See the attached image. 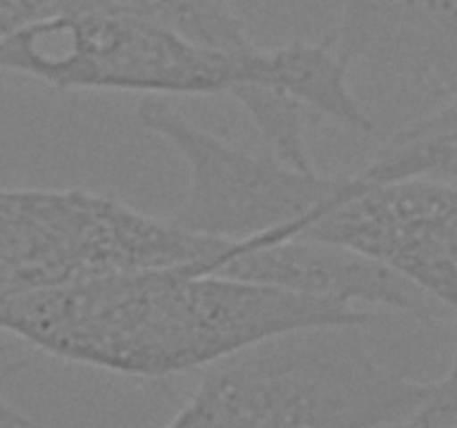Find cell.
<instances>
[{
	"label": "cell",
	"instance_id": "6da1fadb",
	"mask_svg": "<svg viewBox=\"0 0 457 428\" xmlns=\"http://www.w3.org/2000/svg\"><path fill=\"white\" fill-rule=\"evenodd\" d=\"M0 71L67 92L228 96L253 119L270 154L299 168L312 165L311 116L353 132L375 129L353 89V71L328 40L219 47L145 18L71 16L4 38Z\"/></svg>",
	"mask_w": 457,
	"mask_h": 428
},
{
	"label": "cell",
	"instance_id": "7a4b0ae2",
	"mask_svg": "<svg viewBox=\"0 0 457 428\" xmlns=\"http://www.w3.org/2000/svg\"><path fill=\"white\" fill-rule=\"evenodd\" d=\"M373 319L348 303L204 266L110 272L0 303V333L71 364L143 379L204 373L293 330Z\"/></svg>",
	"mask_w": 457,
	"mask_h": 428
},
{
	"label": "cell",
	"instance_id": "3957f363",
	"mask_svg": "<svg viewBox=\"0 0 457 428\" xmlns=\"http://www.w3.org/2000/svg\"><path fill=\"white\" fill-rule=\"evenodd\" d=\"M245 217L257 235L375 261L457 319V178L321 174L268 156L250 177Z\"/></svg>",
	"mask_w": 457,
	"mask_h": 428
},
{
	"label": "cell",
	"instance_id": "277c9868",
	"mask_svg": "<svg viewBox=\"0 0 457 428\" xmlns=\"http://www.w3.org/2000/svg\"><path fill=\"white\" fill-rule=\"evenodd\" d=\"M361 328L293 330L210 366L163 428L395 426L428 382L386 364Z\"/></svg>",
	"mask_w": 457,
	"mask_h": 428
},
{
	"label": "cell",
	"instance_id": "5b68a950",
	"mask_svg": "<svg viewBox=\"0 0 457 428\" xmlns=\"http://www.w3.org/2000/svg\"><path fill=\"white\" fill-rule=\"evenodd\" d=\"M103 227L96 192L0 185V303L89 275Z\"/></svg>",
	"mask_w": 457,
	"mask_h": 428
},
{
	"label": "cell",
	"instance_id": "8992f818",
	"mask_svg": "<svg viewBox=\"0 0 457 428\" xmlns=\"http://www.w3.org/2000/svg\"><path fill=\"white\" fill-rule=\"evenodd\" d=\"M71 16H132L219 47L253 45L232 0H0V43L25 27Z\"/></svg>",
	"mask_w": 457,
	"mask_h": 428
},
{
	"label": "cell",
	"instance_id": "52a82bcc",
	"mask_svg": "<svg viewBox=\"0 0 457 428\" xmlns=\"http://www.w3.org/2000/svg\"><path fill=\"white\" fill-rule=\"evenodd\" d=\"M457 169V92L406 123L361 168L375 178L451 177Z\"/></svg>",
	"mask_w": 457,
	"mask_h": 428
},
{
	"label": "cell",
	"instance_id": "ba28073f",
	"mask_svg": "<svg viewBox=\"0 0 457 428\" xmlns=\"http://www.w3.org/2000/svg\"><path fill=\"white\" fill-rule=\"evenodd\" d=\"M395 428H457V343L445 373L427 383L422 399Z\"/></svg>",
	"mask_w": 457,
	"mask_h": 428
},
{
	"label": "cell",
	"instance_id": "9c48e42d",
	"mask_svg": "<svg viewBox=\"0 0 457 428\" xmlns=\"http://www.w3.org/2000/svg\"><path fill=\"white\" fill-rule=\"evenodd\" d=\"M0 428H34V422L18 406L0 397Z\"/></svg>",
	"mask_w": 457,
	"mask_h": 428
},
{
	"label": "cell",
	"instance_id": "30bf717a",
	"mask_svg": "<svg viewBox=\"0 0 457 428\" xmlns=\"http://www.w3.org/2000/svg\"><path fill=\"white\" fill-rule=\"evenodd\" d=\"M449 178H457V169H455V172L453 174H451V177Z\"/></svg>",
	"mask_w": 457,
	"mask_h": 428
}]
</instances>
